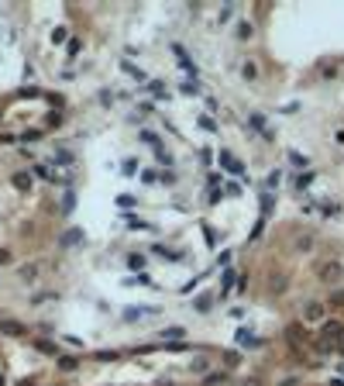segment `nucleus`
Instances as JSON below:
<instances>
[{"label":"nucleus","instance_id":"1","mask_svg":"<svg viewBox=\"0 0 344 386\" xmlns=\"http://www.w3.org/2000/svg\"><path fill=\"white\" fill-rule=\"evenodd\" d=\"M344 345V324L338 321H331V324H324V331H320V338H317V352H334V348H341Z\"/></svg>","mask_w":344,"mask_h":386},{"label":"nucleus","instance_id":"2","mask_svg":"<svg viewBox=\"0 0 344 386\" xmlns=\"http://www.w3.org/2000/svg\"><path fill=\"white\" fill-rule=\"evenodd\" d=\"M317 273H320V279H324V283H338V279L344 276V266L338 262V259H331V262H320V266H317Z\"/></svg>","mask_w":344,"mask_h":386},{"label":"nucleus","instance_id":"3","mask_svg":"<svg viewBox=\"0 0 344 386\" xmlns=\"http://www.w3.org/2000/svg\"><path fill=\"white\" fill-rule=\"evenodd\" d=\"M220 162H224V169H227V172H234V176H241V172H245L241 159H234L231 152H220Z\"/></svg>","mask_w":344,"mask_h":386},{"label":"nucleus","instance_id":"4","mask_svg":"<svg viewBox=\"0 0 344 386\" xmlns=\"http://www.w3.org/2000/svg\"><path fill=\"white\" fill-rule=\"evenodd\" d=\"M303 317H306V321H320V317H324V304H306V307H303Z\"/></svg>","mask_w":344,"mask_h":386},{"label":"nucleus","instance_id":"5","mask_svg":"<svg viewBox=\"0 0 344 386\" xmlns=\"http://www.w3.org/2000/svg\"><path fill=\"white\" fill-rule=\"evenodd\" d=\"M251 121H255V128H258V131H262V135H265V138H269V135H272V128H269V124H265V117H258V114H255V117H251Z\"/></svg>","mask_w":344,"mask_h":386},{"label":"nucleus","instance_id":"6","mask_svg":"<svg viewBox=\"0 0 344 386\" xmlns=\"http://www.w3.org/2000/svg\"><path fill=\"white\" fill-rule=\"evenodd\" d=\"M14 186L28 190V186H31V176H28V172H17V176H14Z\"/></svg>","mask_w":344,"mask_h":386},{"label":"nucleus","instance_id":"7","mask_svg":"<svg viewBox=\"0 0 344 386\" xmlns=\"http://www.w3.org/2000/svg\"><path fill=\"white\" fill-rule=\"evenodd\" d=\"M3 331H7V334H21L24 328H21V324H14V321H3Z\"/></svg>","mask_w":344,"mask_h":386},{"label":"nucleus","instance_id":"8","mask_svg":"<svg viewBox=\"0 0 344 386\" xmlns=\"http://www.w3.org/2000/svg\"><path fill=\"white\" fill-rule=\"evenodd\" d=\"M303 338H306L303 328H293V331H289V341H303Z\"/></svg>","mask_w":344,"mask_h":386},{"label":"nucleus","instance_id":"9","mask_svg":"<svg viewBox=\"0 0 344 386\" xmlns=\"http://www.w3.org/2000/svg\"><path fill=\"white\" fill-rule=\"evenodd\" d=\"M0 262H10V252H0Z\"/></svg>","mask_w":344,"mask_h":386},{"label":"nucleus","instance_id":"10","mask_svg":"<svg viewBox=\"0 0 344 386\" xmlns=\"http://www.w3.org/2000/svg\"><path fill=\"white\" fill-rule=\"evenodd\" d=\"M338 304H344V293H338Z\"/></svg>","mask_w":344,"mask_h":386}]
</instances>
